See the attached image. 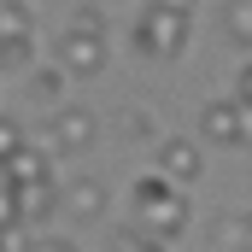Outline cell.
<instances>
[{
    "label": "cell",
    "mask_w": 252,
    "mask_h": 252,
    "mask_svg": "<svg viewBox=\"0 0 252 252\" xmlns=\"http://www.w3.org/2000/svg\"><path fill=\"white\" fill-rule=\"evenodd\" d=\"M135 229H147V235H158V241H176L182 229H188V199L182 188L170 182V176H141L135 182Z\"/></svg>",
    "instance_id": "1"
},
{
    "label": "cell",
    "mask_w": 252,
    "mask_h": 252,
    "mask_svg": "<svg viewBox=\"0 0 252 252\" xmlns=\"http://www.w3.org/2000/svg\"><path fill=\"white\" fill-rule=\"evenodd\" d=\"M53 59H59L64 76H94V70H106V24H100V6L76 12V18L59 30Z\"/></svg>",
    "instance_id": "2"
},
{
    "label": "cell",
    "mask_w": 252,
    "mask_h": 252,
    "mask_svg": "<svg viewBox=\"0 0 252 252\" xmlns=\"http://www.w3.org/2000/svg\"><path fill=\"white\" fill-rule=\"evenodd\" d=\"M188 35H193V18L188 12H170V6H147L141 18H135V30H129V41H135V53L141 59H182L188 53Z\"/></svg>",
    "instance_id": "3"
},
{
    "label": "cell",
    "mask_w": 252,
    "mask_h": 252,
    "mask_svg": "<svg viewBox=\"0 0 252 252\" xmlns=\"http://www.w3.org/2000/svg\"><path fill=\"white\" fill-rule=\"evenodd\" d=\"M59 205H64V193L53 188V176H41V182H6V223H24V229L35 223L41 229Z\"/></svg>",
    "instance_id": "4"
},
{
    "label": "cell",
    "mask_w": 252,
    "mask_h": 252,
    "mask_svg": "<svg viewBox=\"0 0 252 252\" xmlns=\"http://www.w3.org/2000/svg\"><path fill=\"white\" fill-rule=\"evenodd\" d=\"M94 141V112L88 106H59L53 112V129H47V147L53 153H82Z\"/></svg>",
    "instance_id": "5"
},
{
    "label": "cell",
    "mask_w": 252,
    "mask_h": 252,
    "mask_svg": "<svg viewBox=\"0 0 252 252\" xmlns=\"http://www.w3.org/2000/svg\"><path fill=\"white\" fill-rule=\"evenodd\" d=\"M199 135L217 141V147H247V135H241V100H211L199 112Z\"/></svg>",
    "instance_id": "6"
},
{
    "label": "cell",
    "mask_w": 252,
    "mask_h": 252,
    "mask_svg": "<svg viewBox=\"0 0 252 252\" xmlns=\"http://www.w3.org/2000/svg\"><path fill=\"white\" fill-rule=\"evenodd\" d=\"M199 170H205V158H199V147L193 141H158V176H170L176 188H188V182H199Z\"/></svg>",
    "instance_id": "7"
},
{
    "label": "cell",
    "mask_w": 252,
    "mask_h": 252,
    "mask_svg": "<svg viewBox=\"0 0 252 252\" xmlns=\"http://www.w3.org/2000/svg\"><path fill=\"white\" fill-rule=\"evenodd\" d=\"M24 94H30L35 106H53V112L70 106V100H64V70H30V76H24Z\"/></svg>",
    "instance_id": "8"
},
{
    "label": "cell",
    "mask_w": 252,
    "mask_h": 252,
    "mask_svg": "<svg viewBox=\"0 0 252 252\" xmlns=\"http://www.w3.org/2000/svg\"><path fill=\"white\" fill-rule=\"evenodd\" d=\"M64 211L82 217V223L100 217V211H106V188H100V182H70V188H64Z\"/></svg>",
    "instance_id": "9"
},
{
    "label": "cell",
    "mask_w": 252,
    "mask_h": 252,
    "mask_svg": "<svg viewBox=\"0 0 252 252\" xmlns=\"http://www.w3.org/2000/svg\"><path fill=\"white\" fill-rule=\"evenodd\" d=\"M30 59H35V35H30V30H6V70L24 76Z\"/></svg>",
    "instance_id": "10"
},
{
    "label": "cell",
    "mask_w": 252,
    "mask_h": 252,
    "mask_svg": "<svg viewBox=\"0 0 252 252\" xmlns=\"http://www.w3.org/2000/svg\"><path fill=\"white\" fill-rule=\"evenodd\" d=\"M223 30H229L241 47H252V0H229V6H223Z\"/></svg>",
    "instance_id": "11"
},
{
    "label": "cell",
    "mask_w": 252,
    "mask_h": 252,
    "mask_svg": "<svg viewBox=\"0 0 252 252\" xmlns=\"http://www.w3.org/2000/svg\"><path fill=\"white\" fill-rule=\"evenodd\" d=\"M170 241H158V235H147V229H118L112 235V252H164Z\"/></svg>",
    "instance_id": "12"
},
{
    "label": "cell",
    "mask_w": 252,
    "mask_h": 252,
    "mask_svg": "<svg viewBox=\"0 0 252 252\" xmlns=\"http://www.w3.org/2000/svg\"><path fill=\"white\" fill-rule=\"evenodd\" d=\"M41 176H47V158L41 153H24V158L6 164V182H41Z\"/></svg>",
    "instance_id": "13"
},
{
    "label": "cell",
    "mask_w": 252,
    "mask_h": 252,
    "mask_svg": "<svg viewBox=\"0 0 252 252\" xmlns=\"http://www.w3.org/2000/svg\"><path fill=\"white\" fill-rule=\"evenodd\" d=\"M0 141H6V164L30 153V147H24V129H18V118H6V129H0Z\"/></svg>",
    "instance_id": "14"
},
{
    "label": "cell",
    "mask_w": 252,
    "mask_h": 252,
    "mask_svg": "<svg viewBox=\"0 0 252 252\" xmlns=\"http://www.w3.org/2000/svg\"><path fill=\"white\" fill-rule=\"evenodd\" d=\"M30 252H76V247H70L64 235H35V247H30Z\"/></svg>",
    "instance_id": "15"
},
{
    "label": "cell",
    "mask_w": 252,
    "mask_h": 252,
    "mask_svg": "<svg viewBox=\"0 0 252 252\" xmlns=\"http://www.w3.org/2000/svg\"><path fill=\"white\" fill-rule=\"evenodd\" d=\"M235 100H247V106H252V59L241 64V76H235Z\"/></svg>",
    "instance_id": "16"
},
{
    "label": "cell",
    "mask_w": 252,
    "mask_h": 252,
    "mask_svg": "<svg viewBox=\"0 0 252 252\" xmlns=\"http://www.w3.org/2000/svg\"><path fill=\"white\" fill-rule=\"evenodd\" d=\"M235 241H241V252H252V211L241 217V223H235Z\"/></svg>",
    "instance_id": "17"
},
{
    "label": "cell",
    "mask_w": 252,
    "mask_h": 252,
    "mask_svg": "<svg viewBox=\"0 0 252 252\" xmlns=\"http://www.w3.org/2000/svg\"><path fill=\"white\" fill-rule=\"evenodd\" d=\"M241 135H247V147H252V106L241 100Z\"/></svg>",
    "instance_id": "18"
},
{
    "label": "cell",
    "mask_w": 252,
    "mask_h": 252,
    "mask_svg": "<svg viewBox=\"0 0 252 252\" xmlns=\"http://www.w3.org/2000/svg\"><path fill=\"white\" fill-rule=\"evenodd\" d=\"M153 6H170V12H188L193 18V0H153Z\"/></svg>",
    "instance_id": "19"
},
{
    "label": "cell",
    "mask_w": 252,
    "mask_h": 252,
    "mask_svg": "<svg viewBox=\"0 0 252 252\" xmlns=\"http://www.w3.org/2000/svg\"><path fill=\"white\" fill-rule=\"evenodd\" d=\"M94 6H100V12H106V6H129V0H94Z\"/></svg>",
    "instance_id": "20"
}]
</instances>
